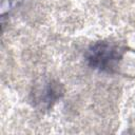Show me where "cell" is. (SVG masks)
Listing matches in <instances>:
<instances>
[{
  "instance_id": "1",
  "label": "cell",
  "mask_w": 135,
  "mask_h": 135,
  "mask_svg": "<svg viewBox=\"0 0 135 135\" xmlns=\"http://www.w3.org/2000/svg\"><path fill=\"white\" fill-rule=\"evenodd\" d=\"M120 58V49L109 42H98L92 45L86 55L89 64L103 72H113Z\"/></svg>"
}]
</instances>
